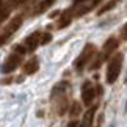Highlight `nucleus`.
Masks as SVG:
<instances>
[{"label":"nucleus","instance_id":"nucleus-1","mask_svg":"<svg viewBox=\"0 0 127 127\" xmlns=\"http://www.w3.org/2000/svg\"><path fill=\"white\" fill-rule=\"evenodd\" d=\"M100 2L102 0H74L72 6L69 9H66V11L72 16V19L80 17V16H83V14L90 13L91 9H94Z\"/></svg>","mask_w":127,"mask_h":127},{"label":"nucleus","instance_id":"nucleus-2","mask_svg":"<svg viewBox=\"0 0 127 127\" xmlns=\"http://www.w3.org/2000/svg\"><path fill=\"white\" fill-rule=\"evenodd\" d=\"M121 67H123V55L121 53H116L110 58L108 66H107V82L108 83H115L119 77Z\"/></svg>","mask_w":127,"mask_h":127},{"label":"nucleus","instance_id":"nucleus-3","mask_svg":"<svg viewBox=\"0 0 127 127\" xmlns=\"http://www.w3.org/2000/svg\"><path fill=\"white\" fill-rule=\"evenodd\" d=\"M96 55V47L93 46V44H86L85 49L82 50L80 53V57L77 58V61H75V67H77V71H82L83 67L93 60V57Z\"/></svg>","mask_w":127,"mask_h":127},{"label":"nucleus","instance_id":"nucleus-4","mask_svg":"<svg viewBox=\"0 0 127 127\" xmlns=\"http://www.w3.org/2000/svg\"><path fill=\"white\" fill-rule=\"evenodd\" d=\"M21 64H22V55H19V53H11L2 64V72L3 74H11V72L16 71Z\"/></svg>","mask_w":127,"mask_h":127},{"label":"nucleus","instance_id":"nucleus-5","mask_svg":"<svg viewBox=\"0 0 127 127\" xmlns=\"http://www.w3.org/2000/svg\"><path fill=\"white\" fill-rule=\"evenodd\" d=\"M21 24H22V17H14L13 21L9 22V25L6 27V30H5L2 35H0V46H2L3 42H6L9 38L14 35V32H16L17 28L21 27Z\"/></svg>","mask_w":127,"mask_h":127},{"label":"nucleus","instance_id":"nucleus-6","mask_svg":"<svg viewBox=\"0 0 127 127\" xmlns=\"http://www.w3.org/2000/svg\"><path fill=\"white\" fill-rule=\"evenodd\" d=\"M41 35H42V32H35V33H32L30 36L25 38L24 46H25L27 52H33V50H36L38 46H41Z\"/></svg>","mask_w":127,"mask_h":127},{"label":"nucleus","instance_id":"nucleus-7","mask_svg":"<svg viewBox=\"0 0 127 127\" xmlns=\"http://www.w3.org/2000/svg\"><path fill=\"white\" fill-rule=\"evenodd\" d=\"M96 97V90L93 86L91 82H85L83 88H82V99H83V104L85 105H90Z\"/></svg>","mask_w":127,"mask_h":127},{"label":"nucleus","instance_id":"nucleus-8","mask_svg":"<svg viewBox=\"0 0 127 127\" xmlns=\"http://www.w3.org/2000/svg\"><path fill=\"white\" fill-rule=\"evenodd\" d=\"M119 46V42H118V39L116 38H110V39H107V42L104 44V49H102V58H107L110 55L111 52H115L116 50V47Z\"/></svg>","mask_w":127,"mask_h":127},{"label":"nucleus","instance_id":"nucleus-9","mask_svg":"<svg viewBox=\"0 0 127 127\" xmlns=\"http://www.w3.org/2000/svg\"><path fill=\"white\" fill-rule=\"evenodd\" d=\"M38 69H39V61H38V58H35V57L24 64V72H25L27 75L35 74V72H38Z\"/></svg>","mask_w":127,"mask_h":127},{"label":"nucleus","instance_id":"nucleus-10","mask_svg":"<svg viewBox=\"0 0 127 127\" xmlns=\"http://www.w3.org/2000/svg\"><path fill=\"white\" fill-rule=\"evenodd\" d=\"M11 11H13L11 5H9L8 2H2V0H0V24H2L3 21H6V19L9 17Z\"/></svg>","mask_w":127,"mask_h":127},{"label":"nucleus","instance_id":"nucleus-11","mask_svg":"<svg viewBox=\"0 0 127 127\" xmlns=\"http://www.w3.org/2000/svg\"><path fill=\"white\" fill-rule=\"evenodd\" d=\"M53 3H55V0H42V2H39V3L36 5V8H35V11H33V14H35V16H38V14L46 13Z\"/></svg>","mask_w":127,"mask_h":127},{"label":"nucleus","instance_id":"nucleus-12","mask_svg":"<svg viewBox=\"0 0 127 127\" xmlns=\"http://www.w3.org/2000/svg\"><path fill=\"white\" fill-rule=\"evenodd\" d=\"M71 21H72V16L67 11H64L61 14V17H60V22H58V28H64V27H67L71 24Z\"/></svg>","mask_w":127,"mask_h":127},{"label":"nucleus","instance_id":"nucleus-13","mask_svg":"<svg viewBox=\"0 0 127 127\" xmlns=\"http://www.w3.org/2000/svg\"><path fill=\"white\" fill-rule=\"evenodd\" d=\"M50 39H52L50 33H42V35H41V44H42V46L47 44V42H50Z\"/></svg>","mask_w":127,"mask_h":127},{"label":"nucleus","instance_id":"nucleus-14","mask_svg":"<svg viewBox=\"0 0 127 127\" xmlns=\"http://www.w3.org/2000/svg\"><path fill=\"white\" fill-rule=\"evenodd\" d=\"M121 39H124L127 41V24L123 27V30H121Z\"/></svg>","mask_w":127,"mask_h":127},{"label":"nucleus","instance_id":"nucleus-15","mask_svg":"<svg viewBox=\"0 0 127 127\" xmlns=\"http://www.w3.org/2000/svg\"><path fill=\"white\" fill-rule=\"evenodd\" d=\"M24 2H28V0H9V5H11V8H14V6H16V5L17 3H24Z\"/></svg>","mask_w":127,"mask_h":127},{"label":"nucleus","instance_id":"nucleus-16","mask_svg":"<svg viewBox=\"0 0 127 127\" xmlns=\"http://www.w3.org/2000/svg\"><path fill=\"white\" fill-rule=\"evenodd\" d=\"M79 113V104H74V111H72V115H77Z\"/></svg>","mask_w":127,"mask_h":127}]
</instances>
